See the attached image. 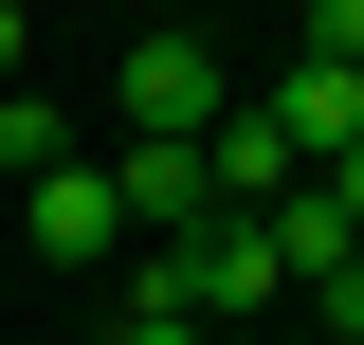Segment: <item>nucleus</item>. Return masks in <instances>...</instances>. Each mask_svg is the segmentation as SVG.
<instances>
[{"mask_svg": "<svg viewBox=\"0 0 364 345\" xmlns=\"http://www.w3.org/2000/svg\"><path fill=\"white\" fill-rule=\"evenodd\" d=\"M310 309H328V345H364V255H328V273H310Z\"/></svg>", "mask_w": 364, "mask_h": 345, "instance_id": "6", "label": "nucleus"}, {"mask_svg": "<svg viewBox=\"0 0 364 345\" xmlns=\"http://www.w3.org/2000/svg\"><path fill=\"white\" fill-rule=\"evenodd\" d=\"M0 164H18V182H37V164H73V128H55L37 91H0Z\"/></svg>", "mask_w": 364, "mask_h": 345, "instance_id": "5", "label": "nucleus"}, {"mask_svg": "<svg viewBox=\"0 0 364 345\" xmlns=\"http://www.w3.org/2000/svg\"><path fill=\"white\" fill-rule=\"evenodd\" d=\"M237 91H219V55L200 37H128V146H200Z\"/></svg>", "mask_w": 364, "mask_h": 345, "instance_id": "1", "label": "nucleus"}, {"mask_svg": "<svg viewBox=\"0 0 364 345\" xmlns=\"http://www.w3.org/2000/svg\"><path fill=\"white\" fill-rule=\"evenodd\" d=\"M310 55H346V73H364V0H310Z\"/></svg>", "mask_w": 364, "mask_h": 345, "instance_id": "8", "label": "nucleus"}, {"mask_svg": "<svg viewBox=\"0 0 364 345\" xmlns=\"http://www.w3.org/2000/svg\"><path fill=\"white\" fill-rule=\"evenodd\" d=\"M18 37H37V18H18V0H0V73H18Z\"/></svg>", "mask_w": 364, "mask_h": 345, "instance_id": "10", "label": "nucleus"}, {"mask_svg": "<svg viewBox=\"0 0 364 345\" xmlns=\"http://www.w3.org/2000/svg\"><path fill=\"white\" fill-rule=\"evenodd\" d=\"M128 218H109V164H37V273H109Z\"/></svg>", "mask_w": 364, "mask_h": 345, "instance_id": "3", "label": "nucleus"}, {"mask_svg": "<svg viewBox=\"0 0 364 345\" xmlns=\"http://www.w3.org/2000/svg\"><path fill=\"white\" fill-rule=\"evenodd\" d=\"M109 345H219V327H182V309H128V327H109Z\"/></svg>", "mask_w": 364, "mask_h": 345, "instance_id": "9", "label": "nucleus"}, {"mask_svg": "<svg viewBox=\"0 0 364 345\" xmlns=\"http://www.w3.org/2000/svg\"><path fill=\"white\" fill-rule=\"evenodd\" d=\"M109 218H128V236H200V218H219V164H200V146H128V164H109Z\"/></svg>", "mask_w": 364, "mask_h": 345, "instance_id": "2", "label": "nucleus"}, {"mask_svg": "<svg viewBox=\"0 0 364 345\" xmlns=\"http://www.w3.org/2000/svg\"><path fill=\"white\" fill-rule=\"evenodd\" d=\"M310 200H328V218L364 236V146H328V164H310Z\"/></svg>", "mask_w": 364, "mask_h": 345, "instance_id": "7", "label": "nucleus"}, {"mask_svg": "<svg viewBox=\"0 0 364 345\" xmlns=\"http://www.w3.org/2000/svg\"><path fill=\"white\" fill-rule=\"evenodd\" d=\"M273 128H291V164H328V146H364V73L346 55H291V91H255Z\"/></svg>", "mask_w": 364, "mask_h": 345, "instance_id": "4", "label": "nucleus"}]
</instances>
